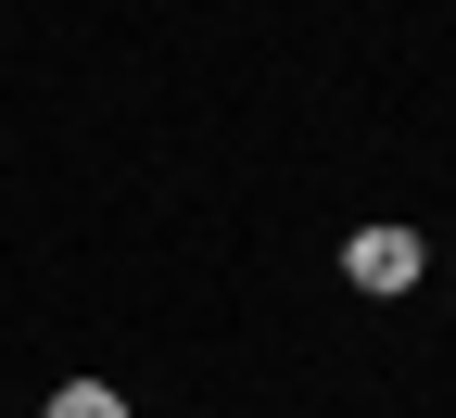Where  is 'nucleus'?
I'll return each instance as SVG.
<instances>
[{
    "label": "nucleus",
    "instance_id": "1",
    "mask_svg": "<svg viewBox=\"0 0 456 418\" xmlns=\"http://www.w3.org/2000/svg\"><path fill=\"white\" fill-rule=\"evenodd\" d=\"M342 279H355L368 305H393V291H419V279H431V242H419L406 216H380V228H355V242H342Z\"/></svg>",
    "mask_w": 456,
    "mask_h": 418
},
{
    "label": "nucleus",
    "instance_id": "2",
    "mask_svg": "<svg viewBox=\"0 0 456 418\" xmlns=\"http://www.w3.org/2000/svg\"><path fill=\"white\" fill-rule=\"evenodd\" d=\"M38 418H127V393H114V381H64Z\"/></svg>",
    "mask_w": 456,
    "mask_h": 418
}]
</instances>
